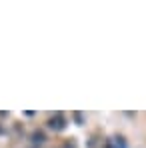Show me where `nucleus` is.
Returning <instances> with one entry per match:
<instances>
[{"label":"nucleus","instance_id":"f257e3e1","mask_svg":"<svg viewBox=\"0 0 146 148\" xmlns=\"http://www.w3.org/2000/svg\"><path fill=\"white\" fill-rule=\"evenodd\" d=\"M48 128H50V130H56V132L64 130V128H66V120H64V116H62V114H54L52 118H48Z\"/></svg>","mask_w":146,"mask_h":148},{"label":"nucleus","instance_id":"f03ea898","mask_svg":"<svg viewBox=\"0 0 146 148\" xmlns=\"http://www.w3.org/2000/svg\"><path fill=\"white\" fill-rule=\"evenodd\" d=\"M32 140H36V142H44V134H42V132H36V134L32 136Z\"/></svg>","mask_w":146,"mask_h":148},{"label":"nucleus","instance_id":"7ed1b4c3","mask_svg":"<svg viewBox=\"0 0 146 148\" xmlns=\"http://www.w3.org/2000/svg\"><path fill=\"white\" fill-rule=\"evenodd\" d=\"M74 118H76V120H78V124H82V122H84V118H82V116H80V112H74Z\"/></svg>","mask_w":146,"mask_h":148}]
</instances>
